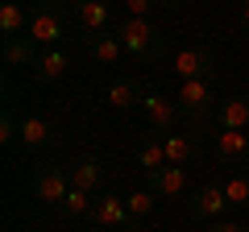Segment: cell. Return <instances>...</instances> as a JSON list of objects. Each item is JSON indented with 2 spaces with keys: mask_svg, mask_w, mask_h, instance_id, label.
Instances as JSON below:
<instances>
[{
  "mask_svg": "<svg viewBox=\"0 0 249 232\" xmlns=\"http://www.w3.org/2000/svg\"><path fill=\"white\" fill-rule=\"evenodd\" d=\"M17 141L25 145V149H50V145L58 141V133H54V125L46 120V116H21Z\"/></svg>",
  "mask_w": 249,
  "mask_h": 232,
  "instance_id": "cell-9",
  "label": "cell"
},
{
  "mask_svg": "<svg viewBox=\"0 0 249 232\" xmlns=\"http://www.w3.org/2000/svg\"><path fill=\"white\" fill-rule=\"evenodd\" d=\"M154 4H158V0H124V13H129V17H150Z\"/></svg>",
  "mask_w": 249,
  "mask_h": 232,
  "instance_id": "cell-26",
  "label": "cell"
},
{
  "mask_svg": "<svg viewBox=\"0 0 249 232\" xmlns=\"http://www.w3.org/2000/svg\"><path fill=\"white\" fill-rule=\"evenodd\" d=\"M88 54L96 58L100 66H112V63H121L124 46H121V37H116V33H91V42H88Z\"/></svg>",
  "mask_w": 249,
  "mask_h": 232,
  "instance_id": "cell-15",
  "label": "cell"
},
{
  "mask_svg": "<svg viewBox=\"0 0 249 232\" xmlns=\"http://www.w3.org/2000/svg\"><path fill=\"white\" fill-rule=\"evenodd\" d=\"M71 187H79V191H96L100 187V179H104V170H100V158H79L71 170Z\"/></svg>",
  "mask_w": 249,
  "mask_h": 232,
  "instance_id": "cell-17",
  "label": "cell"
},
{
  "mask_svg": "<svg viewBox=\"0 0 249 232\" xmlns=\"http://www.w3.org/2000/svg\"><path fill=\"white\" fill-rule=\"evenodd\" d=\"M191 220H220L224 215V207H229V199H224V187H199V191H191Z\"/></svg>",
  "mask_w": 249,
  "mask_h": 232,
  "instance_id": "cell-8",
  "label": "cell"
},
{
  "mask_svg": "<svg viewBox=\"0 0 249 232\" xmlns=\"http://www.w3.org/2000/svg\"><path fill=\"white\" fill-rule=\"evenodd\" d=\"M50 4H58V9H67V4H75V9H79L83 0H50Z\"/></svg>",
  "mask_w": 249,
  "mask_h": 232,
  "instance_id": "cell-28",
  "label": "cell"
},
{
  "mask_svg": "<svg viewBox=\"0 0 249 232\" xmlns=\"http://www.w3.org/2000/svg\"><path fill=\"white\" fill-rule=\"evenodd\" d=\"M212 232H245V228H241L237 220H216V224H212Z\"/></svg>",
  "mask_w": 249,
  "mask_h": 232,
  "instance_id": "cell-27",
  "label": "cell"
},
{
  "mask_svg": "<svg viewBox=\"0 0 249 232\" xmlns=\"http://www.w3.org/2000/svg\"><path fill=\"white\" fill-rule=\"evenodd\" d=\"M145 179H150V191L158 199H175V195L187 191V170L183 166H162V170H154V174H145Z\"/></svg>",
  "mask_w": 249,
  "mask_h": 232,
  "instance_id": "cell-10",
  "label": "cell"
},
{
  "mask_svg": "<svg viewBox=\"0 0 249 232\" xmlns=\"http://www.w3.org/2000/svg\"><path fill=\"white\" fill-rule=\"evenodd\" d=\"M216 153H220L224 162H245L249 158V133H241V129H220V133H216Z\"/></svg>",
  "mask_w": 249,
  "mask_h": 232,
  "instance_id": "cell-11",
  "label": "cell"
},
{
  "mask_svg": "<svg viewBox=\"0 0 249 232\" xmlns=\"http://www.w3.org/2000/svg\"><path fill=\"white\" fill-rule=\"evenodd\" d=\"M4 63L9 66H37V42L34 37H4Z\"/></svg>",
  "mask_w": 249,
  "mask_h": 232,
  "instance_id": "cell-14",
  "label": "cell"
},
{
  "mask_svg": "<svg viewBox=\"0 0 249 232\" xmlns=\"http://www.w3.org/2000/svg\"><path fill=\"white\" fill-rule=\"evenodd\" d=\"M67 66H71V58H67V54H62L58 46H54V50H42V54H37L34 75H37L42 83H58L62 75H67Z\"/></svg>",
  "mask_w": 249,
  "mask_h": 232,
  "instance_id": "cell-13",
  "label": "cell"
},
{
  "mask_svg": "<svg viewBox=\"0 0 249 232\" xmlns=\"http://www.w3.org/2000/svg\"><path fill=\"white\" fill-rule=\"evenodd\" d=\"M124 203H129V215H133V224H137V220H145V215L154 212L158 195H154V191H133V195L124 199Z\"/></svg>",
  "mask_w": 249,
  "mask_h": 232,
  "instance_id": "cell-24",
  "label": "cell"
},
{
  "mask_svg": "<svg viewBox=\"0 0 249 232\" xmlns=\"http://www.w3.org/2000/svg\"><path fill=\"white\" fill-rule=\"evenodd\" d=\"M216 120H220V129H241L245 133L249 129V96H229L220 104V112H216Z\"/></svg>",
  "mask_w": 249,
  "mask_h": 232,
  "instance_id": "cell-12",
  "label": "cell"
},
{
  "mask_svg": "<svg viewBox=\"0 0 249 232\" xmlns=\"http://www.w3.org/2000/svg\"><path fill=\"white\" fill-rule=\"evenodd\" d=\"M91 203H96V199H91V191H79V187H71V195L62 199V212L71 215H91Z\"/></svg>",
  "mask_w": 249,
  "mask_h": 232,
  "instance_id": "cell-22",
  "label": "cell"
},
{
  "mask_svg": "<svg viewBox=\"0 0 249 232\" xmlns=\"http://www.w3.org/2000/svg\"><path fill=\"white\" fill-rule=\"evenodd\" d=\"M104 4H108V0H104ZM121 4H124V0H121Z\"/></svg>",
  "mask_w": 249,
  "mask_h": 232,
  "instance_id": "cell-30",
  "label": "cell"
},
{
  "mask_svg": "<svg viewBox=\"0 0 249 232\" xmlns=\"http://www.w3.org/2000/svg\"><path fill=\"white\" fill-rule=\"evenodd\" d=\"M34 195L42 203H62V199L71 195V174L62 166H42L34 174Z\"/></svg>",
  "mask_w": 249,
  "mask_h": 232,
  "instance_id": "cell-3",
  "label": "cell"
},
{
  "mask_svg": "<svg viewBox=\"0 0 249 232\" xmlns=\"http://www.w3.org/2000/svg\"><path fill=\"white\" fill-rule=\"evenodd\" d=\"M166 162L170 166H187V162H191V153H196V141H191V137H183V133H175V137H166Z\"/></svg>",
  "mask_w": 249,
  "mask_h": 232,
  "instance_id": "cell-20",
  "label": "cell"
},
{
  "mask_svg": "<svg viewBox=\"0 0 249 232\" xmlns=\"http://www.w3.org/2000/svg\"><path fill=\"white\" fill-rule=\"evenodd\" d=\"M224 199H229V207H245L249 203V174H232L224 182Z\"/></svg>",
  "mask_w": 249,
  "mask_h": 232,
  "instance_id": "cell-23",
  "label": "cell"
},
{
  "mask_svg": "<svg viewBox=\"0 0 249 232\" xmlns=\"http://www.w3.org/2000/svg\"><path fill=\"white\" fill-rule=\"evenodd\" d=\"M137 166H145V174L170 166V162H166V145H162V141H145L142 149H137Z\"/></svg>",
  "mask_w": 249,
  "mask_h": 232,
  "instance_id": "cell-21",
  "label": "cell"
},
{
  "mask_svg": "<svg viewBox=\"0 0 249 232\" xmlns=\"http://www.w3.org/2000/svg\"><path fill=\"white\" fill-rule=\"evenodd\" d=\"M0 33L4 37H25L29 33V17L21 9V0H4L0 4Z\"/></svg>",
  "mask_w": 249,
  "mask_h": 232,
  "instance_id": "cell-16",
  "label": "cell"
},
{
  "mask_svg": "<svg viewBox=\"0 0 249 232\" xmlns=\"http://www.w3.org/2000/svg\"><path fill=\"white\" fill-rule=\"evenodd\" d=\"M212 66H216V58H212L208 46H196V50H178L175 54L178 83H187V79H212Z\"/></svg>",
  "mask_w": 249,
  "mask_h": 232,
  "instance_id": "cell-4",
  "label": "cell"
},
{
  "mask_svg": "<svg viewBox=\"0 0 249 232\" xmlns=\"http://www.w3.org/2000/svg\"><path fill=\"white\" fill-rule=\"evenodd\" d=\"M178 108H183L187 116H196V120H204L208 112H212V79H187V83H178Z\"/></svg>",
  "mask_w": 249,
  "mask_h": 232,
  "instance_id": "cell-2",
  "label": "cell"
},
{
  "mask_svg": "<svg viewBox=\"0 0 249 232\" xmlns=\"http://www.w3.org/2000/svg\"><path fill=\"white\" fill-rule=\"evenodd\" d=\"M142 112H145V120H150L158 133H170V125H175V116H178V99L162 96V91H145L142 96Z\"/></svg>",
  "mask_w": 249,
  "mask_h": 232,
  "instance_id": "cell-7",
  "label": "cell"
},
{
  "mask_svg": "<svg viewBox=\"0 0 249 232\" xmlns=\"http://www.w3.org/2000/svg\"><path fill=\"white\" fill-rule=\"evenodd\" d=\"M116 37H121V46L129 54H137V58H154V54H162V37H158V29L150 25V17H124Z\"/></svg>",
  "mask_w": 249,
  "mask_h": 232,
  "instance_id": "cell-1",
  "label": "cell"
},
{
  "mask_svg": "<svg viewBox=\"0 0 249 232\" xmlns=\"http://www.w3.org/2000/svg\"><path fill=\"white\" fill-rule=\"evenodd\" d=\"M17 129H21V120H13L9 112L0 116V145H13V141H17Z\"/></svg>",
  "mask_w": 249,
  "mask_h": 232,
  "instance_id": "cell-25",
  "label": "cell"
},
{
  "mask_svg": "<svg viewBox=\"0 0 249 232\" xmlns=\"http://www.w3.org/2000/svg\"><path fill=\"white\" fill-rule=\"evenodd\" d=\"M29 37H34L37 46H46V50H54V46L62 42V17H58V9H34V13H29Z\"/></svg>",
  "mask_w": 249,
  "mask_h": 232,
  "instance_id": "cell-6",
  "label": "cell"
},
{
  "mask_svg": "<svg viewBox=\"0 0 249 232\" xmlns=\"http://www.w3.org/2000/svg\"><path fill=\"white\" fill-rule=\"evenodd\" d=\"M137 104H142V91H137V83L116 79L112 87H108V108H112V112H129V108H137Z\"/></svg>",
  "mask_w": 249,
  "mask_h": 232,
  "instance_id": "cell-18",
  "label": "cell"
},
{
  "mask_svg": "<svg viewBox=\"0 0 249 232\" xmlns=\"http://www.w3.org/2000/svg\"><path fill=\"white\" fill-rule=\"evenodd\" d=\"M241 21H245V29H249V4H245V9H241Z\"/></svg>",
  "mask_w": 249,
  "mask_h": 232,
  "instance_id": "cell-29",
  "label": "cell"
},
{
  "mask_svg": "<svg viewBox=\"0 0 249 232\" xmlns=\"http://www.w3.org/2000/svg\"><path fill=\"white\" fill-rule=\"evenodd\" d=\"M91 224L96 228H133V215H129V203H124L121 195H100L96 203H91Z\"/></svg>",
  "mask_w": 249,
  "mask_h": 232,
  "instance_id": "cell-5",
  "label": "cell"
},
{
  "mask_svg": "<svg viewBox=\"0 0 249 232\" xmlns=\"http://www.w3.org/2000/svg\"><path fill=\"white\" fill-rule=\"evenodd\" d=\"M75 13H79V25L91 29V33H104V29H108V17H112L104 0H83Z\"/></svg>",
  "mask_w": 249,
  "mask_h": 232,
  "instance_id": "cell-19",
  "label": "cell"
}]
</instances>
